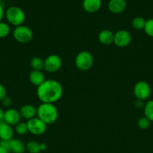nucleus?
<instances>
[{"label":"nucleus","mask_w":153,"mask_h":153,"mask_svg":"<svg viewBox=\"0 0 153 153\" xmlns=\"http://www.w3.org/2000/svg\"><path fill=\"white\" fill-rule=\"evenodd\" d=\"M143 30L148 37L153 38V19H149L146 21Z\"/></svg>","instance_id":"obj_25"},{"label":"nucleus","mask_w":153,"mask_h":153,"mask_svg":"<svg viewBox=\"0 0 153 153\" xmlns=\"http://www.w3.org/2000/svg\"><path fill=\"white\" fill-rule=\"evenodd\" d=\"M94 64L93 55L88 51H81L75 58V65L78 70L81 71H87L90 70Z\"/></svg>","instance_id":"obj_4"},{"label":"nucleus","mask_w":153,"mask_h":153,"mask_svg":"<svg viewBox=\"0 0 153 153\" xmlns=\"http://www.w3.org/2000/svg\"><path fill=\"white\" fill-rule=\"evenodd\" d=\"M15 131L19 135H25L28 132V126H27V122H20L19 123L15 126Z\"/></svg>","instance_id":"obj_22"},{"label":"nucleus","mask_w":153,"mask_h":153,"mask_svg":"<svg viewBox=\"0 0 153 153\" xmlns=\"http://www.w3.org/2000/svg\"><path fill=\"white\" fill-rule=\"evenodd\" d=\"M13 37L18 43L26 44L30 43L32 40L34 34L29 27L22 25L15 27L13 31Z\"/></svg>","instance_id":"obj_5"},{"label":"nucleus","mask_w":153,"mask_h":153,"mask_svg":"<svg viewBox=\"0 0 153 153\" xmlns=\"http://www.w3.org/2000/svg\"><path fill=\"white\" fill-rule=\"evenodd\" d=\"M37 117L46 125H50L58 120V109L52 103L41 102L37 108Z\"/></svg>","instance_id":"obj_2"},{"label":"nucleus","mask_w":153,"mask_h":153,"mask_svg":"<svg viewBox=\"0 0 153 153\" xmlns=\"http://www.w3.org/2000/svg\"><path fill=\"white\" fill-rule=\"evenodd\" d=\"M28 79L32 85L36 86L37 88L46 80L44 74L42 73V71H38V70H32L28 75Z\"/></svg>","instance_id":"obj_15"},{"label":"nucleus","mask_w":153,"mask_h":153,"mask_svg":"<svg viewBox=\"0 0 153 153\" xmlns=\"http://www.w3.org/2000/svg\"><path fill=\"white\" fill-rule=\"evenodd\" d=\"M136 125H137L139 128L142 130H145L149 128L150 125H151V122L146 117H141L138 119L137 122H136Z\"/></svg>","instance_id":"obj_24"},{"label":"nucleus","mask_w":153,"mask_h":153,"mask_svg":"<svg viewBox=\"0 0 153 153\" xmlns=\"http://www.w3.org/2000/svg\"><path fill=\"white\" fill-rule=\"evenodd\" d=\"M62 61L60 56L56 54L49 55L44 59V69L47 73H54L61 69Z\"/></svg>","instance_id":"obj_7"},{"label":"nucleus","mask_w":153,"mask_h":153,"mask_svg":"<svg viewBox=\"0 0 153 153\" xmlns=\"http://www.w3.org/2000/svg\"><path fill=\"white\" fill-rule=\"evenodd\" d=\"M21 116L19 111L14 108H9L4 111V121L11 126H16L20 122Z\"/></svg>","instance_id":"obj_10"},{"label":"nucleus","mask_w":153,"mask_h":153,"mask_svg":"<svg viewBox=\"0 0 153 153\" xmlns=\"http://www.w3.org/2000/svg\"><path fill=\"white\" fill-rule=\"evenodd\" d=\"M127 7L125 0H110L108 2V9L112 13H121Z\"/></svg>","instance_id":"obj_11"},{"label":"nucleus","mask_w":153,"mask_h":153,"mask_svg":"<svg viewBox=\"0 0 153 153\" xmlns=\"http://www.w3.org/2000/svg\"><path fill=\"white\" fill-rule=\"evenodd\" d=\"M10 32V27L8 23L1 21L0 22V39L8 37Z\"/></svg>","instance_id":"obj_23"},{"label":"nucleus","mask_w":153,"mask_h":153,"mask_svg":"<svg viewBox=\"0 0 153 153\" xmlns=\"http://www.w3.org/2000/svg\"><path fill=\"white\" fill-rule=\"evenodd\" d=\"M14 129L12 126L4 120L0 122V140H10L13 139Z\"/></svg>","instance_id":"obj_12"},{"label":"nucleus","mask_w":153,"mask_h":153,"mask_svg":"<svg viewBox=\"0 0 153 153\" xmlns=\"http://www.w3.org/2000/svg\"><path fill=\"white\" fill-rule=\"evenodd\" d=\"M8 152H9L5 149V148H4L3 146H2L1 145H0V153H8Z\"/></svg>","instance_id":"obj_32"},{"label":"nucleus","mask_w":153,"mask_h":153,"mask_svg":"<svg viewBox=\"0 0 153 153\" xmlns=\"http://www.w3.org/2000/svg\"><path fill=\"white\" fill-rule=\"evenodd\" d=\"M4 15L8 23L15 27L23 25L26 20L25 12L17 6H11L8 7Z\"/></svg>","instance_id":"obj_3"},{"label":"nucleus","mask_w":153,"mask_h":153,"mask_svg":"<svg viewBox=\"0 0 153 153\" xmlns=\"http://www.w3.org/2000/svg\"><path fill=\"white\" fill-rule=\"evenodd\" d=\"M132 40L130 33L124 29L119 30L114 34L113 43L116 46L120 48H124L128 46Z\"/></svg>","instance_id":"obj_9"},{"label":"nucleus","mask_w":153,"mask_h":153,"mask_svg":"<svg viewBox=\"0 0 153 153\" xmlns=\"http://www.w3.org/2000/svg\"><path fill=\"white\" fill-rule=\"evenodd\" d=\"M133 91L134 95L136 100L145 101L149 98L152 90L148 82L145 81H140L135 84Z\"/></svg>","instance_id":"obj_6"},{"label":"nucleus","mask_w":153,"mask_h":153,"mask_svg":"<svg viewBox=\"0 0 153 153\" xmlns=\"http://www.w3.org/2000/svg\"><path fill=\"white\" fill-rule=\"evenodd\" d=\"M30 65L33 70L42 71L44 69V60L40 57H34L30 61Z\"/></svg>","instance_id":"obj_18"},{"label":"nucleus","mask_w":153,"mask_h":153,"mask_svg":"<svg viewBox=\"0 0 153 153\" xmlns=\"http://www.w3.org/2000/svg\"><path fill=\"white\" fill-rule=\"evenodd\" d=\"M98 41L103 45H110L113 43L114 33L110 30L104 29L100 31L98 36Z\"/></svg>","instance_id":"obj_16"},{"label":"nucleus","mask_w":153,"mask_h":153,"mask_svg":"<svg viewBox=\"0 0 153 153\" xmlns=\"http://www.w3.org/2000/svg\"><path fill=\"white\" fill-rule=\"evenodd\" d=\"M134 106L136 109H142L145 106V103L142 100H136L134 102Z\"/></svg>","instance_id":"obj_28"},{"label":"nucleus","mask_w":153,"mask_h":153,"mask_svg":"<svg viewBox=\"0 0 153 153\" xmlns=\"http://www.w3.org/2000/svg\"><path fill=\"white\" fill-rule=\"evenodd\" d=\"M26 149L29 153H40L41 151L40 143L34 140H30L26 145Z\"/></svg>","instance_id":"obj_20"},{"label":"nucleus","mask_w":153,"mask_h":153,"mask_svg":"<svg viewBox=\"0 0 153 153\" xmlns=\"http://www.w3.org/2000/svg\"><path fill=\"white\" fill-rule=\"evenodd\" d=\"M143 111L144 117H146L150 122H153V100H148L145 103Z\"/></svg>","instance_id":"obj_19"},{"label":"nucleus","mask_w":153,"mask_h":153,"mask_svg":"<svg viewBox=\"0 0 153 153\" xmlns=\"http://www.w3.org/2000/svg\"><path fill=\"white\" fill-rule=\"evenodd\" d=\"M26 150V145L22 140L18 139H11L10 140V152L13 153H24Z\"/></svg>","instance_id":"obj_17"},{"label":"nucleus","mask_w":153,"mask_h":153,"mask_svg":"<svg viewBox=\"0 0 153 153\" xmlns=\"http://www.w3.org/2000/svg\"><path fill=\"white\" fill-rule=\"evenodd\" d=\"M2 105L4 106V107H6V108H9L10 106H11L12 105V100L10 97H5L4 99H3L2 100Z\"/></svg>","instance_id":"obj_26"},{"label":"nucleus","mask_w":153,"mask_h":153,"mask_svg":"<svg viewBox=\"0 0 153 153\" xmlns=\"http://www.w3.org/2000/svg\"><path fill=\"white\" fill-rule=\"evenodd\" d=\"M4 14H5V13H4V8H3V6L2 5V4L0 3V22L2 20V19H3V17H4Z\"/></svg>","instance_id":"obj_29"},{"label":"nucleus","mask_w":153,"mask_h":153,"mask_svg":"<svg viewBox=\"0 0 153 153\" xmlns=\"http://www.w3.org/2000/svg\"><path fill=\"white\" fill-rule=\"evenodd\" d=\"M5 97H7V90L4 88V85L0 84V102Z\"/></svg>","instance_id":"obj_27"},{"label":"nucleus","mask_w":153,"mask_h":153,"mask_svg":"<svg viewBox=\"0 0 153 153\" xmlns=\"http://www.w3.org/2000/svg\"><path fill=\"white\" fill-rule=\"evenodd\" d=\"M28 132L34 135H41L44 134L47 128V125L40 120L38 117L27 121Z\"/></svg>","instance_id":"obj_8"},{"label":"nucleus","mask_w":153,"mask_h":153,"mask_svg":"<svg viewBox=\"0 0 153 153\" xmlns=\"http://www.w3.org/2000/svg\"><path fill=\"white\" fill-rule=\"evenodd\" d=\"M146 19L142 16H136L134 18L131 22V25L136 31H141L144 29L146 24Z\"/></svg>","instance_id":"obj_21"},{"label":"nucleus","mask_w":153,"mask_h":153,"mask_svg":"<svg viewBox=\"0 0 153 153\" xmlns=\"http://www.w3.org/2000/svg\"><path fill=\"white\" fill-rule=\"evenodd\" d=\"M4 111L2 108H0V122L4 120Z\"/></svg>","instance_id":"obj_30"},{"label":"nucleus","mask_w":153,"mask_h":153,"mask_svg":"<svg viewBox=\"0 0 153 153\" xmlns=\"http://www.w3.org/2000/svg\"><path fill=\"white\" fill-rule=\"evenodd\" d=\"M102 0H82V7L89 13H95L100 10Z\"/></svg>","instance_id":"obj_14"},{"label":"nucleus","mask_w":153,"mask_h":153,"mask_svg":"<svg viewBox=\"0 0 153 153\" xmlns=\"http://www.w3.org/2000/svg\"><path fill=\"white\" fill-rule=\"evenodd\" d=\"M62 86L54 79H46L37 88V97L42 103L54 104L62 98Z\"/></svg>","instance_id":"obj_1"},{"label":"nucleus","mask_w":153,"mask_h":153,"mask_svg":"<svg viewBox=\"0 0 153 153\" xmlns=\"http://www.w3.org/2000/svg\"><path fill=\"white\" fill-rule=\"evenodd\" d=\"M19 111L21 118L27 121L37 116V108L32 105H24L20 108Z\"/></svg>","instance_id":"obj_13"},{"label":"nucleus","mask_w":153,"mask_h":153,"mask_svg":"<svg viewBox=\"0 0 153 153\" xmlns=\"http://www.w3.org/2000/svg\"><path fill=\"white\" fill-rule=\"evenodd\" d=\"M40 148H41V151H44L47 149V145L44 143H40Z\"/></svg>","instance_id":"obj_31"}]
</instances>
